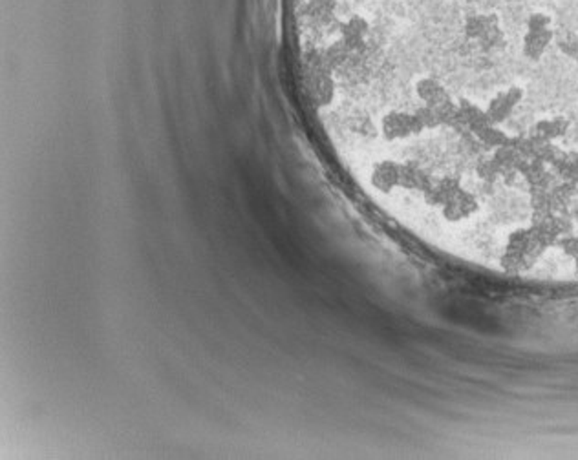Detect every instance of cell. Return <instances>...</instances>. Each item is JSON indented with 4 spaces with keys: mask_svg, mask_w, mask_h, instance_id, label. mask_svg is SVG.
I'll return each mask as SVG.
<instances>
[{
    "mask_svg": "<svg viewBox=\"0 0 578 460\" xmlns=\"http://www.w3.org/2000/svg\"><path fill=\"white\" fill-rule=\"evenodd\" d=\"M555 28V18L547 11H532L525 17L523 30L527 31H544Z\"/></svg>",
    "mask_w": 578,
    "mask_h": 460,
    "instance_id": "1",
    "label": "cell"
}]
</instances>
